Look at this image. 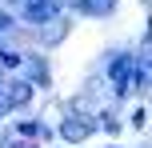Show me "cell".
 I'll list each match as a JSON object with an SVG mask.
<instances>
[{"label":"cell","mask_w":152,"mask_h":148,"mask_svg":"<svg viewBox=\"0 0 152 148\" xmlns=\"http://www.w3.org/2000/svg\"><path fill=\"white\" fill-rule=\"evenodd\" d=\"M92 132V124L84 116H72V120H64V140H84V136Z\"/></svg>","instance_id":"1"},{"label":"cell","mask_w":152,"mask_h":148,"mask_svg":"<svg viewBox=\"0 0 152 148\" xmlns=\"http://www.w3.org/2000/svg\"><path fill=\"white\" fill-rule=\"evenodd\" d=\"M52 12H56L52 0H28V16H32V20H48Z\"/></svg>","instance_id":"2"},{"label":"cell","mask_w":152,"mask_h":148,"mask_svg":"<svg viewBox=\"0 0 152 148\" xmlns=\"http://www.w3.org/2000/svg\"><path fill=\"white\" fill-rule=\"evenodd\" d=\"M108 68H112V80H116V88H124V76H128V56H120V60H112Z\"/></svg>","instance_id":"3"},{"label":"cell","mask_w":152,"mask_h":148,"mask_svg":"<svg viewBox=\"0 0 152 148\" xmlns=\"http://www.w3.org/2000/svg\"><path fill=\"white\" fill-rule=\"evenodd\" d=\"M28 96H32L28 84H12L8 88V104H28Z\"/></svg>","instance_id":"4"},{"label":"cell","mask_w":152,"mask_h":148,"mask_svg":"<svg viewBox=\"0 0 152 148\" xmlns=\"http://www.w3.org/2000/svg\"><path fill=\"white\" fill-rule=\"evenodd\" d=\"M108 4H112V0H88V4H84V8H92V12H104Z\"/></svg>","instance_id":"5"},{"label":"cell","mask_w":152,"mask_h":148,"mask_svg":"<svg viewBox=\"0 0 152 148\" xmlns=\"http://www.w3.org/2000/svg\"><path fill=\"white\" fill-rule=\"evenodd\" d=\"M0 92H4V80H0Z\"/></svg>","instance_id":"6"},{"label":"cell","mask_w":152,"mask_h":148,"mask_svg":"<svg viewBox=\"0 0 152 148\" xmlns=\"http://www.w3.org/2000/svg\"><path fill=\"white\" fill-rule=\"evenodd\" d=\"M16 148H28V144H16Z\"/></svg>","instance_id":"7"}]
</instances>
